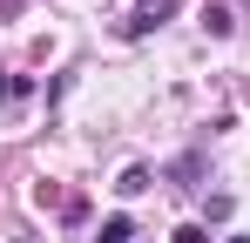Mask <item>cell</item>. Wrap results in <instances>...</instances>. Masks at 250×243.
<instances>
[{"instance_id": "1", "label": "cell", "mask_w": 250, "mask_h": 243, "mask_svg": "<svg viewBox=\"0 0 250 243\" xmlns=\"http://www.w3.org/2000/svg\"><path fill=\"white\" fill-rule=\"evenodd\" d=\"M169 14H176V0H142V7L128 14V27H122V34H128V40H142V34H149V27H163Z\"/></svg>"}, {"instance_id": "2", "label": "cell", "mask_w": 250, "mask_h": 243, "mask_svg": "<svg viewBox=\"0 0 250 243\" xmlns=\"http://www.w3.org/2000/svg\"><path fill=\"white\" fill-rule=\"evenodd\" d=\"M149 182H156V176H149V169H142V162H128V169H122V182H115V189H122V196H142V189H149Z\"/></svg>"}, {"instance_id": "3", "label": "cell", "mask_w": 250, "mask_h": 243, "mask_svg": "<svg viewBox=\"0 0 250 243\" xmlns=\"http://www.w3.org/2000/svg\"><path fill=\"white\" fill-rule=\"evenodd\" d=\"M95 243H135V223H128V216H108V223H102V237Z\"/></svg>"}, {"instance_id": "4", "label": "cell", "mask_w": 250, "mask_h": 243, "mask_svg": "<svg viewBox=\"0 0 250 243\" xmlns=\"http://www.w3.org/2000/svg\"><path fill=\"white\" fill-rule=\"evenodd\" d=\"M203 27H209V34H230V27H237V20H230V14H223V7H203Z\"/></svg>"}, {"instance_id": "5", "label": "cell", "mask_w": 250, "mask_h": 243, "mask_svg": "<svg viewBox=\"0 0 250 243\" xmlns=\"http://www.w3.org/2000/svg\"><path fill=\"white\" fill-rule=\"evenodd\" d=\"M176 243H209V230H203V223H183V230H176Z\"/></svg>"}, {"instance_id": "6", "label": "cell", "mask_w": 250, "mask_h": 243, "mask_svg": "<svg viewBox=\"0 0 250 243\" xmlns=\"http://www.w3.org/2000/svg\"><path fill=\"white\" fill-rule=\"evenodd\" d=\"M7 95H14V75H0V101H7Z\"/></svg>"}, {"instance_id": "7", "label": "cell", "mask_w": 250, "mask_h": 243, "mask_svg": "<svg viewBox=\"0 0 250 243\" xmlns=\"http://www.w3.org/2000/svg\"><path fill=\"white\" fill-rule=\"evenodd\" d=\"M230 243H250V237H230Z\"/></svg>"}]
</instances>
